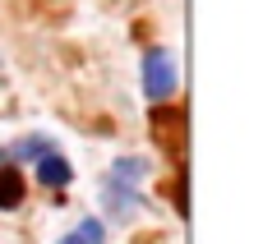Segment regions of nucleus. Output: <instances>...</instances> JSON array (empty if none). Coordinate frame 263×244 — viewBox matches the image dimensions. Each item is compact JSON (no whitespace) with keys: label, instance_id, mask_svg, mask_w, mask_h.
<instances>
[{"label":"nucleus","instance_id":"f257e3e1","mask_svg":"<svg viewBox=\"0 0 263 244\" xmlns=\"http://www.w3.org/2000/svg\"><path fill=\"white\" fill-rule=\"evenodd\" d=\"M148 157H116L106 180H102V212L116 217V221H129L134 212L148 208L143 198V180H148Z\"/></svg>","mask_w":263,"mask_h":244},{"label":"nucleus","instance_id":"f03ea898","mask_svg":"<svg viewBox=\"0 0 263 244\" xmlns=\"http://www.w3.org/2000/svg\"><path fill=\"white\" fill-rule=\"evenodd\" d=\"M176 88H180L176 55H171L166 46H153V51L143 55V97H148L153 106H166V101L176 97Z\"/></svg>","mask_w":263,"mask_h":244},{"label":"nucleus","instance_id":"7ed1b4c3","mask_svg":"<svg viewBox=\"0 0 263 244\" xmlns=\"http://www.w3.org/2000/svg\"><path fill=\"white\" fill-rule=\"evenodd\" d=\"M37 185L42 189H69L74 185V166L60 157V148L46 152V157H37Z\"/></svg>","mask_w":263,"mask_h":244},{"label":"nucleus","instance_id":"20e7f679","mask_svg":"<svg viewBox=\"0 0 263 244\" xmlns=\"http://www.w3.org/2000/svg\"><path fill=\"white\" fill-rule=\"evenodd\" d=\"M46 152H55V138H46V134H28V138H18V143L5 152V161H37V157H46Z\"/></svg>","mask_w":263,"mask_h":244},{"label":"nucleus","instance_id":"39448f33","mask_svg":"<svg viewBox=\"0 0 263 244\" xmlns=\"http://www.w3.org/2000/svg\"><path fill=\"white\" fill-rule=\"evenodd\" d=\"M55 244H106V226H102V217H83L79 226H69Z\"/></svg>","mask_w":263,"mask_h":244},{"label":"nucleus","instance_id":"423d86ee","mask_svg":"<svg viewBox=\"0 0 263 244\" xmlns=\"http://www.w3.org/2000/svg\"><path fill=\"white\" fill-rule=\"evenodd\" d=\"M23 203V171L9 161V166H0V208L9 212V208H18Z\"/></svg>","mask_w":263,"mask_h":244}]
</instances>
